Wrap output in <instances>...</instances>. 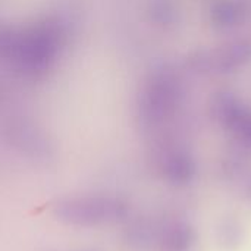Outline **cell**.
<instances>
[{"mask_svg":"<svg viewBox=\"0 0 251 251\" xmlns=\"http://www.w3.org/2000/svg\"><path fill=\"white\" fill-rule=\"evenodd\" d=\"M51 215L62 224L75 228H99L129 219L131 207L119 196L107 193H82L57 199Z\"/></svg>","mask_w":251,"mask_h":251,"instance_id":"obj_1","label":"cell"},{"mask_svg":"<svg viewBox=\"0 0 251 251\" xmlns=\"http://www.w3.org/2000/svg\"><path fill=\"white\" fill-rule=\"evenodd\" d=\"M181 101V87L171 75L159 76L150 91L147 115L151 122H163L174 116Z\"/></svg>","mask_w":251,"mask_h":251,"instance_id":"obj_6","label":"cell"},{"mask_svg":"<svg viewBox=\"0 0 251 251\" xmlns=\"http://www.w3.org/2000/svg\"><path fill=\"white\" fill-rule=\"evenodd\" d=\"M212 112L216 121L244 147L251 150V107L228 93L216 96Z\"/></svg>","mask_w":251,"mask_h":251,"instance_id":"obj_2","label":"cell"},{"mask_svg":"<svg viewBox=\"0 0 251 251\" xmlns=\"http://www.w3.org/2000/svg\"><path fill=\"white\" fill-rule=\"evenodd\" d=\"M78 251H94V250H78Z\"/></svg>","mask_w":251,"mask_h":251,"instance_id":"obj_11","label":"cell"},{"mask_svg":"<svg viewBox=\"0 0 251 251\" xmlns=\"http://www.w3.org/2000/svg\"><path fill=\"white\" fill-rule=\"evenodd\" d=\"M243 224L234 216H225L216 226V243L224 251H237L244 243Z\"/></svg>","mask_w":251,"mask_h":251,"instance_id":"obj_9","label":"cell"},{"mask_svg":"<svg viewBox=\"0 0 251 251\" xmlns=\"http://www.w3.org/2000/svg\"><path fill=\"white\" fill-rule=\"evenodd\" d=\"M160 176L172 187L190 185L197 174L193 153L181 144H166L157 157Z\"/></svg>","mask_w":251,"mask_h":251,"instance_id":"obj_4","label":"cell"},{"mask_svg":"<svg viewBox=\"0 0 251 251\" xmlns=\"http://www.w3.org/2000/svg\"><path fill=\"white\" fill-rule=\"evenodd\" d=\"M199 235L196 226L182 216L159 219L154 249L157 251H196Z\"/></svg>","mask_w":251,"mask_h":251,"instance_id":"obj_5","label":"cell"},{"mask_svg":"<svg viewBox=\"0 0 251 251\" xmlns=\"http://www.w3.org/2000/svg\"><path fill=\"white\" fill-rule=\"evenodd\" d=\"M250 57L251 41L235 40L212 50L196 53L191 63L203 72H229L249 62Z\"/></svg>","mask_w":251,"mask_h":251,"instance_id":"obj_3","label":"cell"},{"mask_svg":"<svg viewBox=\"0 0 251 251\" xmlns=\"http://www.w3.org/2000/svg\"><path fill=\"white\" fill-rule=\"evenodd\" d=\"M228 176L234 187V191L244 200L251 201V168L244 165H232L229 168Z\"/></svg>","mask_w":251,"mask_h":251,"instance_id":"obj_10","label":"cell"},{"mask_svg":"<svg viewBox=\"0 0 251 251\" xmlns=\"http://www.w3.org/2000/svg\"><path fill=\"white\" fill-rule=\"evenodd\" d=\"M210 19L219 29H234L251 19V0H218Z\"/></svg>","mask_w":251,"mask_h":251,"instance_id":"obj_7","label":"cell"},{"mask_svg":"<svg viewBox=\"0 0 251 251\" xmlns=\"http://www.w3.org/2000/svg\"><path fill=\"white\" fill-rule=\"evenodd\" d=\"M159 219L153 218H137L129 222L126 228V241L132 249L147 250L153 249L157 235Z\"/></svg>","mask_w":251,"mask_h":251,"instance_id":"obj_8","label":"cell"}]
</instances>
